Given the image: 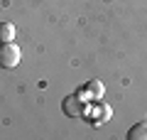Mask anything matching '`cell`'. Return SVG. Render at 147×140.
Here are the masks:
<instances>
[{
  "label": "cell",
  "mask_w": 147,
  "mask_h": 140,
  "mask_svg": "<svg viewBox=\"0 0 147 140\" xmlns=\"http://www.w3.org/2000/svg\"><path fill=\"white\" fill-rule=\"evenodd\" d=\"M15 32H17V27L12 22H0V42H12Z\"/></svg>",
  "instance_id": "obj_5"
},
{
  "label": "cell",
  "mask_w": 147,
  "mask_h": 140,
  "mask_svg": "<svg viewBox=\"0 0 147 140\" xmlns=\"http://www.w3.org/2000/svg\"><path fill=\"white\" fill-rule=\"evenodd\" d=\"M22 59V52L15 42H0V67L3 69H15Z\"/></svg>",
  "instance_id": "obj_1"
},
{
  "label": "cell",
  "mask_w": 147,
  "mask_h": 140,
  "mask_svg": "<svg viewBox=\"0 0 147 140\" xmlns=\"http://www.w3.org/2000/svg\"><path fill=\"white\" fill-rule=\"evenodd\" d=\"M79 93H81V96H84V99H86V96H88V99H96V101H98L100 96H103V93H105V86H103V81H100V79H91V81L86 84V86L81 88Z\"/></svg>",
  "instance_id": "obj_4"
},
{
  "label": "cell",
  "mask_w": 147,
  "mask_h": 140,
  "mask_svg": "<svg viewBox=\"0 0 147 140\" xmlns=\"http://www.w3.org/2000/svg\"><path fill=\"white\" fill-rule=\"evenodd\" d=\"M84 118H88L93 125H103L105 120L110 118V106L105 103H86V111H84Z\"/></svg>",
  "instance_id": "obj_3"
},
{
  "label": "cell",
  "mask_w": 147,
  "mask_h": 140,
  "mask_svg": "<svg viewBox=\"0 0 147 140\" xmlns=\"http://www.w3.org/2000/svg\"><path fill=\"white\" fill-rule=\"evenodd\" d=\"M61 106H64V113H66L69 118H84L86 101H84V96H81L79 91H76V93H69Z\"/></svg>",
  "instance_id": "obj_2"
},
{
  "label": "cell",
  "mask_w": 147,
  "mask_h": 140,
  "mask_svg": "<svg viewBox=\"0 0 147 140\" xmlns=\"http://www.w3.org/2000/svg\"><path fill=\"white\" fill-rule=\"evenodd\" d=\"M127 140H147V123H137L127 130Z\"/></svg>",
  "instance_id": "obj_6"
}]
</instances>
